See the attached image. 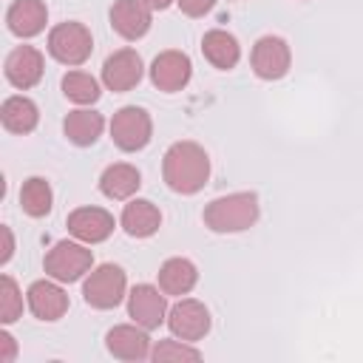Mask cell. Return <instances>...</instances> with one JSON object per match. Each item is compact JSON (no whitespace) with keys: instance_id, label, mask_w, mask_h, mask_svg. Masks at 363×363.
Segmentation results:
<instances>
[{"instance_id":"obj_4","label":"cell","mask_w":363,"mask_h":363,"mask_svg":"<svg viewBox=\"0 0 363 363\" xmlns=\"http://www.w3.org/2000/svg\"><path fill=\"white\" fill-rule=\"evenodd\" d=\"M94 51L91 31L82 23H60L48 34V54L62 65H82Z\"/></svg>"},{"instance_id":"obj_1","label":"cell","mask_w":363,"mask_h":363,"mask_svg":"<svg viewBox=\"0 0 363 363\" xmlns=\"http://www.w3.org/2000/svg\"><path fill=\"white\" fill-rule=\"evenodd\" d=\"M162 176L173 193L193 196L210 179V156L196 142H176L162 159Z\"/></svg>"},{"instance_id":"obj_25","label":"cell","mask_w":363,"mask_h":363,"mask_svg":"<svg viewBox=\"0 0 363 363\" xmlns=\"http://www.w3.org/2000/svg\"><path fill=\"white\" fill-rule=\"evenodd\" d=\"M62 94L77 105H91L99 99V82L85 71H68L62 77Z\"/></svg>"},{"instance_id":"obj_15","label":"cell","mask_w":363,"mask_h":363,"mask_svg":"<svg viewBox=\"0 0 363 363\" xmlns=\"http://www.w3.org/2000/svg\"><path fill=\"white\" fill-rule=\"evenodd\" d=\"M153 11L142 0H116L111 9V26L125 40H139L147 34Z\"/></svg>"},{"instance_id":"obj_9","label":"cell","mask_w":363,"mask_h":363,"mask_svg":"<svg viewBox=\"0 0 363 363\" xmlns=\"http://www.w3.org/2000/svg\"><path fill=\"white\" fill-rule=\"evenodd\" d=\"M142 79V57L133 48H119L102 62V82L113 94L136 88Z\"/></svg>"},{"instance_id":"obj_17","label":"cell","mask_w":363,"mask_h":363,"mask_svg":"<svg viewBox=\"0 0 363 363\" xmlns=\"http://www.w3.org/2000/svg\"><path fill=\"white\" fill-rule=\"evenodd\" d=\"M48 9L43 0H14L6 11L9 31L17 37H37L45 28Z\"/></svg>"},{"instance_id":"obj_10","label":"cell","mask_w":363,"mask_h":363,"mask_svg":"<svg viewBox=\"0 0 363 363\" xmlns=\"http://www.w3.org/2000/svg\"><path fill=\"white\" fill-rule=\"evenodd\" d=\"M289 62H292V54L284 37L267 34L252 45V71L261 79H281L289 71Z\"/></svg>"},{"instance_id":"obj_30","label":"cell","mask_w":363,"mask_h":363,"mask_svg":"<svg viewBox=\"0 0 363 363\" xmlns=\"http://www.w3.org/2000/svg\"><path fill=\"white\" fill-rule=\"evenodd\" d=\"M0 233H3V252H0V264H9V258H11V252H14V238H11V230H9V227H3Z\"/></svg>"},{"instance_id":"obj_21","label":"cell","mask_w":363,"mask_h":363,"mask_svg":"<svg viewBox=\"0 0 363 363\" xmlns=\"http://www.w3.org/2000/svg\"><path fill=\"white\" fill-rule=\"evenodd\" d=\"M199 281V269L190 258H167L159 269V289L164 295H187Z\"/></svg>"},{"instance_id":"obj_6","label":"cell","mask_w":363,"mask_h":363,"mask_svg":"<svg viewBox=\"0 0 363 363\" xmlns=\"http://www.w3.org/2000/svg\"><path fill=\"white\" fill-rule=\"evenodd\" d=\"M91 264H94V255L91 250L77 241H57L48 255H45V272L60 281V284H74L79 281L85 272H91Z\"/></svg>"},{"instance_id":"obj_26","label":"cell","mask_w":363,"mask_h":363,"mask_svg":"<svg viewBox=\"0 0 363 363\" xmlns=\"http://www.w3.org/2000/svg\"><path fill=\"white\" fill-rule=\"evenodd\" d=\"M20 315H23V292L11 275H3L0 278V320L14 323Z\"/></svg>"},{"instance_id":"obj_8","label":"cell","mask_w":363,"mask_h":363,"mask_svg":"<svg viewBox=\"0 0 363 363\" xmlns=\"http://www.w3.org/2000/svg\"><path fill=\"white\" fill-rule=\"evenodd\" d=\"M128 315L133 318V323H139L142 329H159L167 320V301L164 292L159 286L150 284H139L130 289L128 295Z\"/></svg>"},{"instance_id":"obj_22","label":"cell","mask_w":363,"mask_h":363,"mask_svg":"<svg viewBox=\"0 0 363 363\" xmlns=\"http://www.w3.org/2000/svg\"><path fill=\"white\" fill-rule=\"evenodd\" d=\"M102 128H105L102 113L88 111V108H77V111H71V113L65 116V122H62V130H65L68 142H74V145H79V147L94 145V142L99 139Z\"/></svg>"},{"instance_id":"obj_16","label":"cell","mask_w":363,"mask_h":363,"mask_svg":"<svg viewBox=\"0 0 363 363\" xmlns=\"http://www.w3.org/2000/svg\"><path fill=\"white\" fill-rule=\"evenodd\" d=\"M26 295L31 315L40 320H60L68 312V295L54 281H34Z\"/></svg>"},{"instance_id":"obj_7","label":"cell","mask_w":363,"mask_h":363,"mask_svg":"<svg viewBox=\"0 0 363 363\" xmlns=\"http://www.w3.org/2000/svg\"><path fill=\"white\" fill-rule=\"evenodd\" d=\"M167 326L179 340H201L210 332V312L201 301L196 298H182L179 303L170 306L167 312Z\"/></svg>"},{"instance_id":"obj_14","label":"cell","mask_w":363,"mask_h":363,"mask_svg":"<svg viewBox=\"0 0 363 363\" xmlns=\"http://www.w3.org/2000/svg\"><path fill=\"white\" fill-rule=\"evenodd\" d=\"M68 233L85 244H99L113 233V216L102 207H77L68 216Z\"/></svg>"},{"instance_id":"obj_31","label":"cell","mask_w":363,"mask_h":363,"mask_svg":"<svg viewBox=\"0 0 363 363\" xmlns=\"http://www.w3.org/2000/svg\"><path fill=\"white\" fill-rule=\"evenodd\" d=\"M142 3H145L150 11H162V9H167L173 0H142Z\"/></svg>"},{"instance_id":"obj_24","label":"cell","mask_w":363,"mask_h":363,"mask_svg":"<svg viewBox=\"0 0 363 363\" xmlns=\"http://www.w3.org/2000/svg\"><path fill=\"white\" fill-rule=\"evenodd\" d=\"M51 201H54V193H51V184L45 179L31 176V179L23 182V187H20V204H23V213L26 216H31V218L48 216Z\"/></svg>"},{"instance_id":"obj_12","label":"cell","mask_w":363,"mask_h":363,"mask_svg":"<svg viewBox=\"0 0 363 363\" xmlns=\"http://www.w3.org/2000/svg\"><path fill=\"white\" fill-rule=\"evenodd\" d=\"M105 346L119 360H145V357H150V337H147V329H142L139 323L113 326L105 335Z\"/></svg>"},{"instance_id":"obj_3","label":"cell","mask_w":363,"mask_h":363,"mask_svg":"<svg viewBox=\"0 0 363 363\" xmlns=\"http://www.w3.org/2000/svg\"><path fill=\"white\" fill-rule=\"evenodd\" d=\"M125 289H128V278H125L122 267L102 264L94 272H88V278L82 284V298L94 309H113L122 303Z\"/></svg>"},{"instance_id":"obj_5","label":"cell","mask_w":363,"mask_h":363,"mask_svg":"<svg viewBox=\"0 0 363 363\" xmlns=\"http://www.w3.org/2000/svg\"><path fill=\"white\" fill-rule=\"evenodd\" d=\"M153 136V122H150V113L145 108H136V105H125L113 113L111 119V139L119 150L125 153H133V150H142Z\"/></svg>"},{"instance_id":"obj_18","label":"cell","mask_w":363,"mask_h":363,"mask_svg":"<svg viewBox=\"0 0 363 363\" xmlns=\"http://www.w3.org/2000/svg\"><path fill=\"white\" fill-rule=\"evenodd\" d=\"M142 184V176L133 164L128 162H116V164H108L99 176V190L102 196L113 199V201H122V199H130Z\"/></svg>"},{"instance_id":"obj_23","label":"cell","mask_w":363,"mask_h":363,"mask_svg":"<svg viewBox=\"0 0 363 363\" xmlns=\"http://www.w3.org/2000/svg\"><path fill=\"white\" fill-rule=\"evenodd\" d=\"M3 128L11 133H31L40 122V108L28 96H9L0 108Z\"/></svg>"},{"instance_id":"obj_29","label":"cell","mask_w":363,"mask_h":363,"mask_svg":"<svg viewBox=\"0 0 363 363\" xmlns=\"http://www.w3.org/2000/svg\"><path fill=\"white\" fill-rule=\"evenodd\" d=\"M17 354V343L9 332H0V363H11Z\"/></svg>"},{"instance_id":"obj_19","label":"cell","mask_w":363,"mask_h":363,"mask_svg":"<svg viewBox=\"0 0 363 363\" xmlns=\"http://www.w3.org/2000/svg\"><path fill=\"white\" fill-rule=\"evenodd\" d=\"M159 224H162V213L147 199H133L122 210V227L133 238H150L159 230Z\"/></svg>"},{"instance_id":"obj_20","label":"cell","mask_w":363,"mask_h":363,"mask_svg":"<svg viewBox=\"0 0 363 363\" xmlns=\"http://www.w3.org/2000/svg\"><path fill=\"white\" fill-rule=\"evenodd\" d=\"M201 54L207 57V62H210L213 68L230 71V68H235V62H238V57H241V45H238V40H235L230 31L213 28V31H207L204 40H201Z\"/></svg>"},{"instance_id":"obj_11","label":"cell","mask_w":363,"mask_h":363,"mask_svg":"<svg viewBox=\"0 0 363 363\" xmlns=\"http://www.w3.org/2000/svg\"><path fill=\"white\" fill-rule=\"evenodd\" d=\"M190 77H193V65L184 51H162L150 65V82L167 94L182 91L190 82Z\"/></svg>"},{"instance_id":"obj_13","label":"cell","mask_w":363,"mask_h":363,"mask_svg":"<svg viewBox=\"0 0 363 363\" xmlns=\"http://www.w3.org/2000/svg\"><path fill=\"white\" fill-rule=\"evenodd\" d=\"M43 54L34 48V45H17L9 57H6V79L26 91V88H34L40 79H43Z\"/></svg>"},{"instance_id":"obj_2","label":"cell","mask_w":363,"mask_h":363,"mask_svg":"<svg viewBox=\"0 0 363 363\" xmlns=\"http://www.w3.org/2000/svg\"><path fill=\"white\" fill-rule=\"evenodd\" d=\"M261 216V204L255 193H230L213 199L204 207V224L213 233H244Z\"/></svg>"},{"instance_id":"obj_28","label":"cell","mask_w":363,"mask_h":363,"mask_svg":"<svg viewBox=\"0 0 363 363\" xmlns=\"http://www.w3.org/2000/svg\"><path fill=\"white\" fill-rule=\"evenodd\" d=\"M179 3V9L187 14V17H204L213 6H216V0H176Z\"/></svg>"},{"instance_id":"obj_27","label":"cell","mask_w":363,"mask_h":363,"mask_svg":"<svg viewBox=\"0 0 363 363\" xmlns=\"http://www.w3.org/2000/svg\"><path fill=\"white\" fill-rule=\"evenodd\" d=\"M150 357L156 363H164V360H199L201 352L187 346V340H159L150 349Z\"/></svg>"}]
</instances>
